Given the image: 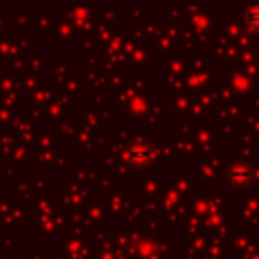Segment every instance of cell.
Returning <instances> with one entry per match:
<instances>
[{
  "label": "cell",
  "instance_id": "obj_1",
  "mask_svg": "<svg viewBox=\"0 0 259 259\" xmlns=\"http://www.w3.org/2000/svg\"><path fill=\"white\" fill-rule=\"evenodd\" d=\"M127 160L134 164L138 160V164H148L152 160V148L144 142H136L130 150H127Z\"/></svg>",
  "mask_w": 259,
  "mask_h": 259
},
{
  "label": "cell",
  "instance_id": "obj_2",
  "mask_svg": "<svg viewBox=\"0 0 259 259\" xmlns=\"http://www.w3.org/2000/svg\"><path fill=\"white\" fill-rule=\"evenodd\" d=\"M245 20L249 22L251 28H259V4H253L245 12Z\"/></svg>",
  "mask_w": 259,
  "mask_h": 259
}]
</instances>
